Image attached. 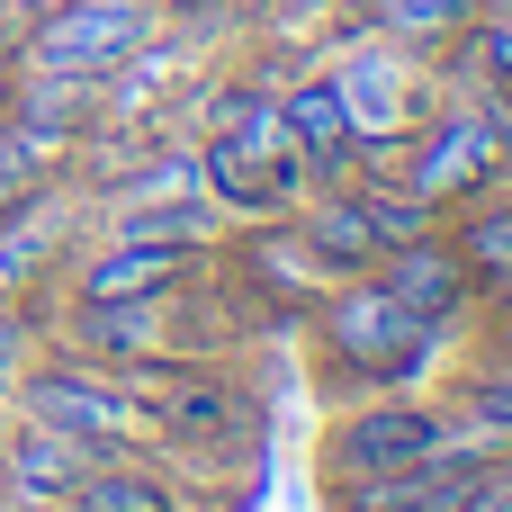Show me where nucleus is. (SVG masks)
<instances>
[{"mask_svg":"<svg viewBox=\"0 0 512 512\" xmlns=\"http://www.w3.org/2000/svg\"><path fill=\"white\" fill-rule=\"evenodd\" d=\"M72 512H180V495L144 468V459H90L81 468V486H72Z\"/></svg>","mask_w":512,"mask_h":512,"instance_id":"obj_17","label":"nucleus"},{"mask_svg":"<svg viewBox=\"0 0 512 512\" xmlns=\"http://www.w3.org/2000/svg\"><path fill=\"white\" fill-rule=\"evenodd\" d=\"M198 189L216 198V216L234 225H261V216H288L279 189H270V153H252L243 135H198Z\"/></svg>","mask_w":512,"mask_h":512,"instance_id":"obj_12","label":"nucleus"},{"mask_svg":"<svg viewBox=\"0 0 512 512\" xmlns=\"http://www.w3.org/2000/svg\"><path fill=\"white\" fill-rule=\"evenodd\" d=\"M297 234H306V252H315L333 279L378 270V225H369V207H360L351 180H342V189H315V198L297 207Z\"/></svg>","mask_w":512,"mask_h":512,"instance_id":"obj_13","label":"nucleus"},{"mask_svg":"<svg viewBox=\"0 0 512 512\" xmlns=\"http://www.w3.org/2000/svg\"><path fill=\"white\" fill-rule=\"evenodd\" d=\"M153 36H162V9L153 0H45L27 18L18 63L27 72H54V81H99L108 90Z\"/></svg>","mask_w":512,"mask_h":512,"instance_id":"obj_4","label":"nucleus"},{"mask_svg":"<svg viewBox=\"0 0 512 512\" xmlns=\"http://www.w3.org/2000/svg\"><path fill=\"white\" fill-rule=\"evenodd\" d=\"M504 207H512V180H504Z\"/></svg>","mask_w":512,"mask_h":512,"instance_id":"obj_24","label":"nucleus"},{"mask_svg":"<svg viewBox=\"0 0 512 512\" xmlns=\"http://www.w3.org/2000/svg\"><path fill=\"white\" fill-rule=\"evenodd\" d=\"M279 135L315 162V180H324V189H342V180H351V99H342L333 63H306L297 81H279Z\"/></svg>","mask_w":512,"mask_h":512,"instance_id":"obj_10","label":"nucleus"},{"mask_svg":"<svg viewBox=\"0 0 512 512\" xmlns=\"http://www.w3.org/2000/svg\"><path fill=\"white\" fill-rule=\"evenodd\" d=\"M9 360H18V324L0 315V369H9Z\"/></svg>","mask_w":512,"mask_h":512,"instance_id":"obj_23","label":"nucleus"},{"mask_svg":"<svg viewBox=\"0 0 512 512\" xmlns=\"http://www.w3.org/2000/svg\"><path fill=\"white\" fill-rule=\"evenodd\" d=\"M441 234H450V252L477 270V297H486V279H495V270H512V207H504V189H495V198L450 207V225H441Z\"/></svg>","mask_w":512,"mask_h":512,"instance_id":"obj_18","label":"nucleus"},{"mask_svg":"<svg viewBox=\"0 0 512 512\" xmlns=\"http://www.w3.org/2000/svg\"><path fill=\"white\" fill-rule=\"evenodd\" d=\"M189 297V288H180ZM180 297H72V360H99V369H144V360H162V351H180L171 342V324H180Z\"/></svg>","mask_w":512,"mask_h":512,"instance_id":"obj_8","label":"nucleus"},{"mask_svg":"<svg viewBox=\"0 0 512 512\" xmlns=\"http://www.w3.org/2000/svg\"><path fill=\"white\" fill-rule=\"evenodd\" d=\"M351 18L369 27V36H387V45H414V54H441L468 18H477V0H351Z\"/></svg>","mask_w":512,"mask_h":512,"instance_id":"obj_16","label":"nucleus"},{"mask_svg":"<svg viewBox=\"0 0 512 512\" xmlns=\"http://www.w3.org/2000/svg\"><path fill=\"white\" fill-rule=\"evenodd\" d=\"M477 324H512V270L486 279V297H477Z\"/></svg>","mask_w":512,"mask_h":512,"instance_id":"obj_21","label":"nucleus"},{"mask_svg":"<svg viewBox=\"0 0 512 512\" xmlns=\"http://www.w3.org/2000/svg\"><path fill=\"white\" fill-rule=\"evenodd\" d=\"M504 180H512V162H504L495 99H486V90H441V99L414 117V135H405L396 189H414V198H432V207L450 216V207H468V198H495Z\"/></svg>","mask_w":512,"mask_h":512,"instance_id":"obj_2","label":"nucleus"},{"mask_svg":"<svg viewBox=\"0 0 512 512\" xmlns=\"http://www.w3.org/2000/svg\"><path fill=\"white\" fill-rule=\"evenodd\" d=\"M45 171H54V162H45V153H36V144H27V135H18L9 117H0V216H18V207H36V198L54 189Z\"/></svg>","mask_w":512,"mask_h":512,"instance_id":"obj_20","label":"nucleus"},{"mask_svg":"<svg viewBox=\"0 0 512 512\" xmlns=\"http://www.w3.org/2000/svg\"><path fill=\"white\" fill-rule=\"evenodd\" d=\"M90 459H99L90 441L54 432V423H18V441H9V459H0V477H9V495H27V504H72V486H81V468H90Z\"/></svg>","mask_w":512,"mask_h":512,"instance_id":"obj_14","label":"nucleus"},{"mask_svg":"<svg viewBox=\"0 0 512 512\" xmlns=\"http://www.w3.org/2000/svg\"><path fill=\"white\" fill-rule=\"evenodd\" d=\"M27 9H45V0H27Z\"/></svg>","mask_w":512,"mask_h":512,"instance_id":"obj_25","label":"nucleus"},{"mask_svg":"<svg viewBox=\"0 0 512 512\" xmlns=\"http://www.w3.org/2000/svg\"><path fill=\"white\" fill-rule=\"evenodd\" d=\"M162 9H171V18H216L225 0H162Z\"/></svg>","mask_w":512,"mask_h":512,"instance_id":"obj_22","label":"nucleus"},{"mask_svg":"<svg viewBox=\"0 0 512 512\" xmlns=\"http://www.w3.org/2000/svg\"><path fill=\"white\" fill-rule=\"evenodd\" d=\"M234 288H243V306L252 315H279V324H306V306L333 288V270L306 252V234H297V216H261L252 225V243L234 252Z\"/></svg>","mask_w":512,"mask_h":512,"instance_id":"obj_7","label":"nucleus"},{"mask_svg":"<svg viewBox=\"0 0 512 512\" xmlns=\"http://www.w3.org/2000/svg\"><path fill=\"white\" fill-rule=\"evenodd\" d=\"M153 9H162V0H153Z\"/></svg>","mask_w":512,"mask_h":512,"instance_id":"obj_26","label":"nucleus"},{"mask_svg":"<svg viewBox=\"0 0 512 512\" xmlns=\"http://www.w3.org/2000/svg\"><path fill=\"white\" fill-rule=\"evenodd\" d=\"M333 81H342V99H351V135H414V117L441 99L432 54L387 45V36H351L342 63H333Z\"/></svg>","mask_w":512,"mask_h":512,"instance_id":"obj_5","label":"nucleus"},{"mask_svg":"<svg viewBox=\"0 0 512 512\" xmlns=\"http://www.w3.org/2000/svg\"><path fill=\"white\" fill-rule=\"evenodd\" d=\"M108 234H144V243L216 252V243H225V216H216L207 189H180V198H108Z\"/></svg>","mask_w":512,"mask_h":512,"instance_id":"obj_15","label":"nucleus"},{"mask_svg":"<svg viewBox=\"0 0 512 512\" xmlns=\"http://www.w3.org/2000/svg\"><path fill=\"white\" fill-rule=\"evenodd\" d=\"M216 252L189 243H144V234H99V252L72 261V297H180L207 279Z\"/></svg>","mask_w":512,"mask_h":512,"instance_id":"obj_9","label":"nucleus"},{"mask_svg":"<svg viewBox=\"0 0 512 512\" xmlns=\"http://www.w3.org/2000/svg\"><path fill=\"white\" fill-rule=\"evenodd\" d=\"M18 405H27V423H54V432H72V441H90V450H117V441L144 432V405H135L99 360H54V369H36Z\"/></svg>","mask_w":512,"mask_h":512,"instance_id":"obj_6","label":"nucleus"},{"mask_svg":"<svg viewBox=\"0 0 512 512\" xmlns=\"http://www.w3.org/2000/svg\"><path fill=\"white\" fill-rule=\"evenodd\" d=\"M378 279L414 306V315H432V324H450L459 342H468V324H477V270L450 252V234H423V243H396L387 261H378Z\"/></svg>","mask_w":512,"mask_h":512,"instance_id":"obj_11","label":"nucleus"},{"mask_svg":"<svg viewBox=\"0 0 512 512\" xmlns=\"http://www.w3.org/2000/svg\"><path fill=\"white\" fill-rule=\"evenodd\" d=\"M351 189H360V207H369V225H378V261H387L396 243H423V234L450 225L432 198H414V189H396V180H351Z\"/></svg>","mask_w":512,"mask_h":512,"instance_id":"obj_19","label":"nucleus"},{"mask_svg":"<svg viewBox=\"0 0 512 512\" xmlns=\"http://www.w3.org/2000/svg\"><path fill=\"white\" fill-rule=\"evenodd\" d=\"M450 405L432 387H387V396H351L324 432H315V486H360L387 468H414L450 441Z\"/></svg>","mask_w":512,"mask_h":512,"instance_id":"obj_3","label":"nucleus"},{"mask_svg":"<svg viewBox=\"0 0 512 512\" xmlns=\"http://www.w3.org/2000/svg\"><path fill=\"white\" fill-rule=\"evenodd\" d=\"M459 351L450 324L414 315L378 270L333 279L306 306V360H315V396L351 405V396H387V387H432L441 360Z\"/></svg>","mask_w":512,"mask_h":512,"instance_id":"obj_1","label":"nucleus"}]
</instances>
